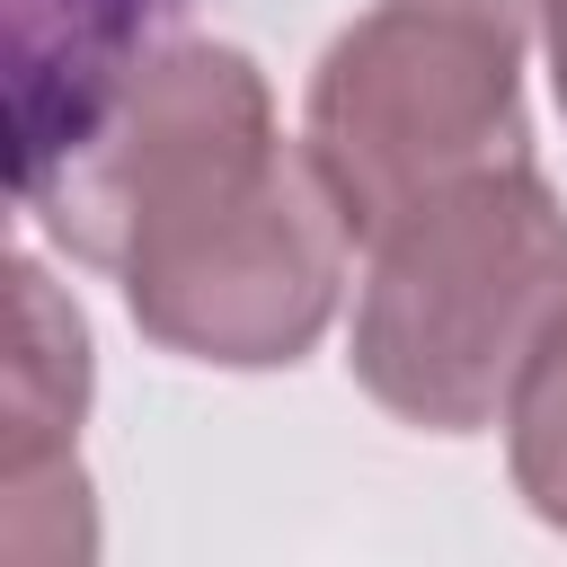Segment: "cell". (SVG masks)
Returning <instances> with one entry per match:
<instances>
[{
    "label": "cell",
    "instance_id": "5",
    "mask_svg": "<svg viewBox=\"0 0 567 567\" xmlns=\"http://www.w3.org/2000/svg\"><path fill=\"white\" fill-rule=\"evenodd\" d=\"M186 0H9V89H18V168L53 159L89 115L168 44Z\"/></svg>",
    "mask_w": 567,
    "mask_h": 567
},
{
    "label": "cell",
    "instance_id": "3",
    "mask_svg": "<svg viewBox=\"0 0 567 567\" xmlns=\"http://www.w3.org/2000/svg\"><path fill=\"white\" fill-rule=\"evenodd\" d=\"M549 0H372L310 71L301 151L372 248L399 213L532 159L523 62Z\"/></svg>",
    "mask_w": 567,
    "mask_h": 567
},
{
    "label": "cell",
    "instance_id": "6",
    "mask_svg": "<svg viewBox=\"0 0 567 567\" xmlns=\"http://www.w3.org/2000/svg\"><path fill=\"white\" fill-rule=\"evenodd\" d=\"M505 461H514V496L549 532H567V328L549 337V354L523 372L505 408Z\"/></svg>",
    "mask_w": 567,
    "mask_h": 567
},
{
    "label": "cell",
    "instance_id": "7",
    "mask_svg": "<svg viewBox=\"0 0 567 567\" xmlns=\"http://www.w3.org/2000/svg\"><path fill=\"white\" fill-rule=\"evenodd\" d=\"M540 53H549V89H558V115H567V0H549V18H540Z\"/></svg>",
    "mask_w": 567,
    "mask_h": 567
},
{
    "label": "cell",
    "instance_id": "1",
    "mask_svg": "<svg viewBox=\"0 0 567 567\" xmlns=\"http://www.w3.org/2000/svg\"><path fill=\"white\" fill-rule=\"evenodd\" d=\"M18 204L186 363H301L346 292L354 230L319 159L275 133L266 71L213 35H168L89 133L18 168Z\"/></svg>",
    "mask_w": 567,
    "mask_h": 567
},
{
    "label": "cell",
    "instance_id": "4",
    "mask_svg": "<svg viewBox=\"0 0 567 567\" xmlns=\"http://www.w3.org/2000/svg\"><path fill=\"white\" fill-rule=\"evenodd\" d=\"M9 310H18V354H9V549L27 558L35 514L62 505V487H80V416H89V328L80 310L53 292V275L35 257H9ZM89 532V505H62Z\"/></svg>",
    "mask_w": 567,
    "mask_h": 567
},
{
    "label": "cell",
    "instance_id": "2",
    "mask_svg": "<svg viewBox=\"0 0 567 567\" xmlns=\"http://www.w3.org/2000/svg\"><path fill=\"white\" fill-rule=\"evenodd\" d=\"M558 328H567V204L523 159L425 195L372 239L346 372L399 425L487 434L505 425L523 372L549 354Z\"/></svg>",
    "mask_w": 567,
    "mask_h": 567
}]
</instances>
